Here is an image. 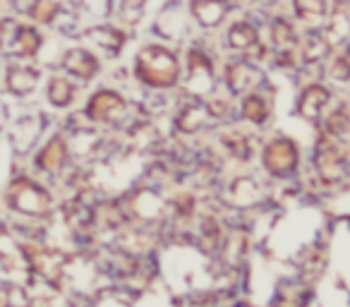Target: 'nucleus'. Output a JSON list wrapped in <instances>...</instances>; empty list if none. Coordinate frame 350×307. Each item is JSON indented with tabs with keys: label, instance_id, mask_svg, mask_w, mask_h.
Here are the masks:
<instances>
[{
	"label": "nucleus",
	"instance_id": "ddd939ff",
	"mask_svg": "<svg viewBox=\"0 0 350 307\" xmlns=\"http://www.w3.org/2000/svg\"><path fill=\"white\" fill-rule=\"evenodd\" d=\"M34 3H36V0H12V5H15L17 10H22V12L31 10V8H34Z\"/></svg>",
	"mask_w": 350,
	"mask_h": 307
},
{
	"label": "nucleus",
	"instance_id": "9d476101",
	"mask_svg": "<svg viewBox=\"0 0 350 307\" xmlns=\"http://www.w3.org/2000/svg\"><path fill=\"white\" fill-rule=\"evenodd\" d=\"M254 39V29L250 25H235L233 31H230V41L238 46H245Z\"/></svg>",
	"mask_w": 350,
	"mask_h": 307
},
{
	"label": "nucleus",
	"instance_id": "20e7f679",
	"mask_svg": "<svg viewBox=\"0 0 350 307\" xmlns=\"http://www.w3.org/2000/svg\"><path fill=\"white\" fill-rule=\"evenodd\" d=\"M192 12H195L200 25L214 27L226 17L228 3L226 0H192Z\"/></svg>",
	"mask_w": 350,
	"mask_h": 307
},
{
	"label": "nucleus",
	"instance_id": "f03ea898",
	"mask_svg": "<svg viewBox=\"0 0 350 307\" xmlns=\"http://www.w3.org/2000/svg\"><path fill=\"white\" fill-rule=\"evenodd\" d=\"M36 84H39V70L29 68V65H17V63H10L5 68V89L12 96H17V98L29 96L36 89Z\"/></svg>",
	"mask_w": 350,
	"mask_h": 307
},
{
	"label": "nucleus",
	"instance_id": "9b49d317",
	"mask_svg": "<svg viewBox=\"0 0 350 307\" xmlns=\"http://www.w3.org/2000/svg\"><path fill=\"white\" fill-rule=\"evenodd\" d=\"M142 5H144V0H120V15H125L127 22H135L142 12Z\"/></svg>",
	"mask_w": 350,
	"mask_h": 307
},
{
	"label": "nucleus",
	"instance_id": "1a4fd4ad",
	"mask_svg": "<svg viewBox=\"0 0 350 307\" xmlns=\"http://www.w3.org/2000/svg\"><path fill=\"white\" fill-rule=\"evenodd\" d=\"M63 8V0H36L34 8H31V15L39 22H53V17L58 15V10Z\"/></svg>",
	"mask_w": 350,
	"mask_h": 307
},
{
	"label": "nucleus",
	"instance_id": "7ed1b4c3",
	"mask_svg": "<svg viewBox=\"0 0 350 307\" xmlns=\"http://www.w3.org/2000/svg\"><path fill=\"white\" fill-rule=\"evenodd\" d=\"M41 49V34L34 29V27H17L15 36H12L10 44V55L12 58H31L36 55V51Z\"/></svg>",
	"mask_w": 350,
	"mask_h": 307
},
{
	"label": "nucleus",
	"instance_id": "423d86ee",
	"mask_svg": "<svg viewBox=\"0 0 350 307\" xmlns=\"http://www.w3.org/2000/svg\"><path fill=\"white\" fill-rule=\"evenodd\" d=\"M65 68H68L72 75H77V77L87 79V77H92V72L96 70V60H94L87 51L75 49V51H70V53L65 55Z\"/></svg>",
	"mask_w": 350,
	"mask_h": 307
},
{
	"label": "nucleus",
	"instance_id": "6e6552de",
	"mask_svg": "<svg viewBox=\"0 0 350 307\" xmlns=\"http://www.w3.org/2000/svg\"><path fill=\"white\" fill-rule=\"evenodd\" d=\"M293 8L302 20H314L326 12V0H293Z\"/></svg>",
	"mask_w": 350,
	"mask_h": 307
},
{
	"label": "nucleus",
	"instance_id": "f257e3e1",
	"mask_svg": "<svg viewBox=\"0 0 350 307\" xmlns=\"http://www.w3.org/2000/svg\"><path fill=\"white\" fill-rule=\"evenodd\" d=\"M5 204L10 211L22 216H46L51 209V197L41 185L34 181L20 176L8 185L5 190Z\"/></svg>",
	"mask_w": 350,
	"mask_h": 307
},
{
	"label": "nucleus",
	"instance_id": "39448f33",
	"mask_svg": "<svg viewBox=\"0 0 350 307\" xmlns=\"http://www.w3.org/2000/svg\"><path fill=\"white\" fill-rule=\"evenodd\" d=\"M65 161V144L60 137H53L44 149L39 151V157H36V166L41 171H58Z\"/></svg>",
	"mask_w": 350,
	"mask_h": 307
},
{
	"label": "nucleus",
	"instance_id": "2eb2a0df",
	"mask_svg": "<svg viewBox=\"0 0 350 307\" xmlns=\"http://www.w3.org/2000/svg\"><path fill=\"white\" fill-rule=\"evenodd\" d=\"M5 235H8V226L0 221V238H5Z\"/></svg>",
	"mask_w": 350,
	"mask_h": 307
},
{
	"label": "nucleus",
	"instance_id": "0eeeda50",
	"mask_svg": "<svg viewBox=\"0 0 350 307\" xmlns=\"http://www.w3.org/2000/svg\"><path fill=\"white\" fill-rule=\"evenodd\" d=\"M49 101L53 106H68L72 101V84L63 77H53L49 82Z\"/></svg>",
	"mask_w": 350,
	"mask_h": 307
},
{
	"label": "nucleus",
	"instance_id": "4468645a",
	"mask_svg": "<svg viewBox=\"0 0 350 307\" xmlns=\"http://www.w3.org/2000/svg\"><path fill=\"white\" fill-rule=\"evenodd\" d=\"M5 46V22H0V49Z\"/></svg>",
	"mask_w": 350,
	"mask_h": 307
},
{
	"label": "nucleus",
	"instance_id": "f8f14e48",
	"mask_svg": "<svg viewBox=\"0 0 350 307\" xmlns=\"http://www.w3.org/2000/svg\"><path fill=\"white\" fill-rule=\"evenodd\" d=\"M82 5L87 8V10L96 12V15H106L108 0H82Z\"/></svg>",
	"mask_w": 350,
	"mask_h": 307
}]
</instances>
